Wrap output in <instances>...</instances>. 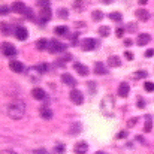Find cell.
Masks as SVG:
<instances>
[{"label":"cell","instance_id":"obj_48","mask_svg":"<svg viewBox=\"0 0 154 154\" xmlns=\"http://www.w3.org/2000/svg\"><path fill=\"white\" fill-rule=\"evenodd\" d=\"M138 106H139V108H144V100H142V99L138 100Z\"/></svg>","mask_w":154,"mask_h":154},{"label":"cell","instance_id":"obj_35","mask_svg":"<svg viewBox=\"0 0 154 154\" xmlns=\"http://www.w3.org/2000/svg\"><path fill=\"white\" fill-rule=\"evenodd\" d=\"M9 11H11V9H9L6 5H2V6H0V15H8Z\"/></svg>","mask_w":154,"mask_h":154},{"label":"cell","instance_id":"obj_33","mask_svg":"<svg viewBox=\"0 0 154 154\" xmlns=\"http://www.w3.org/2000/svg\"><path fill=\"white\" fill-rule=\"evenodd\" d=\"M151 127H153L151 117H148V118H147V123H145V126H144V130H145V132H151Z\"/></svg>","mask_w":154,"mask_h":154},{"label":"cell","instance_id":"obj_5","mask_svg":"<svg viewBox=\"0 0 154 154\" xmlns=\"http://www.w3.org/2000/svg\"><path fill=\"white\" fill-rule=\"evenodd\" d=\"M0 48H2V52H3L5 55H8V57H12V55L17 54V48H15L12 44H9V42H3Z\"/></svg>","mask_w":154,"mask_h":154},{"label":"cell","instance_id":"obj_24","mask_svg":"<svg viewBox=\"0 0 154 154\" xmlns=\"http://www.w3.org/2000/svg\"><path fill=\"white\" fill-rule=\"evenodd\" d=\"M81 129H82V126H81V123H72V126H70V133L72 135H76V133H79L81 132Z\"/></svg>","mask_w":154,"mask_h":154},{"label":"cell","instance_id":"obj_45","mask_svg":"<svg viewBox=\"0 0 154 154\" xmlns=\"http://www.w3.org/2000/svg\"><path fill=\"white\" fill-rule=\"evenodd\" d=\"M145 55H147V57H153V55H154V50H147Z\"/></svg>","mask_w":154,"mask_h":154},{"label":"cell","instance_id":"obj_18","mask_svg":"<svg viewBox=\"0 0 154 154\" xmlns=\"http://www.w3.org/2000/svg\"><path fill=\"white\" fill-rule=\"evenodd\" d=\"M129 91H130L129 84H127V82H121L120 87H118V94H120L121 97H126V96L129 94Z\"/></svg>","mask_w":154,"mask_h":154},{"label":"cell","instance_id":"obj_47","mask_svg":"<svg viewBox=\"0 0 154 154\" xmlns=\"http://www.w3.org/2000/svg\"><path fill=\"white\" fill-rule=\"evenodd\" d=\"M132 44H133V42H132L130 39H126V41H124V45H126V47H130Z\"/></svg>","mask_w":154,"mask_h":154},{"label":"cell","instance_id":"obj_6","mask_svg":"<svg viewBox=\"0 0 154 154\" xmlns=\"http://www.w3.org/2000/svg\"><path fill=\"white\" fill-rule=\"evenodd\" d=\"M70 100L75 103V105H81V103L84 102V96H82V93H81L79 90L73 88V90L70 91Z\"/></svg>","mask_w":154,"mask_h":154},{"label":"cell","instance_id":"obj_7","mask_svg":"<svg viewBox=\"0 0 154 154\" xmlns=\"http://www.w3.org/2000/svg\"><path fill=\"white\" fill-rule=\"evenodd\" d=\"M97 45H99V44H97V41H96V39H93V38L84 39V42H82V48H84V51H91V50H94Z\"/></svg>","mask_w":154,"mask_h":154},{"label":"cell","instance_id":"obj_12","mask_svg":"<svg viewBox=\"0 0 154 154\" xmlns=\"http://www.w3.org/2000/svg\"><path fill=\"white\" fill-rule=\"evenodd\" d=\"M9 67H11L12 72H17V73L24 72V66H23V63H21V61H17V60L11 61V63H9Z\"/></svg>","mask_w":154,"mask_h":154},{"label":"cell","instance_id":"obj_11","mask_svg":"<svg viewBox=\"0 0 154 154\" xmlns=\"http://www.w3.org/2000/svg\"><path fill=\"white\" fill-rule=\"evenodd\" d=\"M50 18H51V9L50 8L41 9V12H39V21L41 23H47Z\"/></svg>","mask_w":154,"mask_h":154},{"label":"cell","instance_id":"obj_29","mask_svg":"<svg viewBox=\"0 0 154 154\" xmlns=\"http://www.w3.org/2000/svg\"><path fill=\"white\" fill-rule=\"evenodd\" d=\"M57 14H58L60 18H67V17H69V11H67L66 8H60V9L57 11Z\"/></svg>","mask_w":154,"mask_h":154},{"label":"cell","instance_id":"obj_22","mask_svg":"<svg viewBox=\"0 0 154 154\" xmlns=\"http://www.w3.org/2000/svg\"><path fill=\"white\" fill-rule=\"evenodd\" d=\"M94 72L97 73V75H105L106 73V67H105V64L103 63H96V66H94Z\"/></svg>","mask_w":154,"mask_h":154},{"label":"cell","instance_id":"obj_14","mask_svg":"<svg viewBox=\"0 0 154 154\" xmlns=\"http://www.w3.org/2000/svg\"><path fill=\"white\" fill-rule=\"evenodd\" d=\"M73 69L79 73V75H82V76H85V75H88V67L87 66H84L82 63H73Z\"/></svg>","mask_w":154,"mask_h":154},{"label":"cell","instance_id":"obj_43","mask_svg":"<svg viewBox=\"0 0 154 154\" xmlns=\"http://www.w3.org/2000/svg\"><path fill=\"white\" fill-rule=\"evenodd\" d=\"M26 14H27V15H26V17H29V18H30V20H32V18H33V12H32V9H29V8H27V11H26Z\"/></svg>","mask_w":154,"mask_h":154},{"label":"cell","instance_id":"obj_20","mask_svg":"<svg viewBox=\"0 0 154 154\" xmlns=\"http://www.w3.org/2000/svg\"><path fill=\"white\" fill-rule=\"evenodd\" d=\"M61 81L64 82V84H67V85H75L76 82H75V78L72 76V75H69V73H63L61 75Z\"/></svg>","mask_w":154,"mask_h":154},{"label":"cell","instance_id":"obj_36","mask_svg":"<svg viewBox=\"0 0 154 154\" xmlns=\"http://www.w3.org/2000/svg\"><path fill=\"white\" fill-rule=\"evenodd\" d=\"M136 29H138V26H136L135 23H129V24H127V29H126V30H127V32H135Z\"/></svg>","mask_w":154,"mask_h":154},{"label":"cell","instance_id":"obj_42","mask_svg":"<svg viewBox=\"0 0 154 154\" xmlns=\"http://www.w3.org/2000/svg\"><path fill=\"white\" fill-rule=\"evenodd\" d=\"M0 154H17L14 150H9V148H6V150H2L0 151Z\"/></svg>","mask_w":154,"mask_h":154},{"label":"cell","instance_id":"obj_31","mask_svg":"<svg viewBox=\"0 0 154 154\" xmlns=\"http://www.w3.org/2000/svg\"><path fill=\"white\" fill-rule=\"evenodd\" d=\"M145 76H147V72H144V70H138V72L133 73V78H135V79H142V78H145Z\"/></svg>","mask_w":154,"mask_h":154},{"label":"cell","instance_id":"obj_21","mask_svg":"<svg viewBox=\"0 0 154 154\" xmlns=\"http://www.w3.org/2000/svg\"><path fill=\"white\" fill-rule=\"evenodd\" d=\"M41 117L45 118V120H51L52 118V111L50 108H42L41 109Z\"/></svg>","mask_w":154,"mask_h":154},{"label":"cell","instance_id":"obj_23","mask_svg":"<svg viewBox=\"0 0 154 154\" xmlns=\"http://www.w3.org/2000/svg\"><path fill=\"white\" fill-rule=\"evenodd\" d=\"M69 60H72V55H70L69 52H64V54H63V55H61V57L57 60V63H58L60 66H61V64L64 66V63H66V61H69Z\"/></svg>","mask_w":154,"mask_h":154},{"label":"cell","instance_id":"obj_46","mask_svg":"<svg viewBox=\"0 0 154 154\" xmlns=\"http://www.w3.org/2000/svg\"><path fill=\"white\" fill-rule=\"evenodd\" d=\"M126 135H127L126 132H120V133L117 135V138H118V139H121V138H126Z\"/></svg>","mask_w":154,"mask_h":154},{"label":"cell","instance_id":"obj_50","mask_svg":"<svg viewBox=\"0 0 154 154\" xmlns=\"http://www.w3.org/2000/svg\"><path fill=\"white\" fill-rule=\"evenodd\" d=\"M138 3H139V5H147L148 0H138Z\"/></svg>","mask_w":154,"mask_h":154},{"label":"cell","instance_id":"obj_9","mask_svg":"<svg viewBox=\"0 0 154 154\" xmlns=\"http://www.w3.org/2000/svg\"><path fill=\"white\" fill-rule=\"evenodd\" d=\"M11 9L14 12H17V14H26V11H27V8H26V5L23 2H14Z\"/></svg>","mask_w":154,"mask_h":154},{"label":"cell","instance_id":"obj_13","mask_svg":"<svg viewBox=\"0 0 154 154\" xmlns=\"http://www.w3.org/2000/svg\"><path fill=\"white\" fill-rule=\"evenodd\" d=\"M15 36H17V39H20V41H26L27 36H29V32H27L24 27H17V29H15Z\"/></svg>","mask_w":154,"mask_h":154},{"label":"cell","instance_id":"obj_32","mask_svg":"<svg viewBox=\"0 0 154 154\" xmlns=\"http://www.w3.org/2000/svg\"><path fill=\"white\" fill-rule=\"evenodd\" d=\"M41 9H45V8H50V0H38L36 3Z\"/></svg>","mask_w":154,"mask_h":154},{"label":"cell","instance_id":"obj_4","mask_svg":"<svg viewBox=\"0 0 154 154\" xmlns=\"http://www.w3.org/2000/svg\"><path fill=\"white\" fill-rule=\"evenodd\" d=\"M41 69H39V66H36V67H30L29 70H27V76H29V79L30 81H33V82H36V81H39L41 79Z\"/></svg>","mask_w":154,"mask_h":154},{"label":"cell","instance_id":"obj_28","mask_svg":"<svg viewBox=\"0 0 154 154\" xmlns=\"http://www.w3.org/2000/svg\"><path fill=\"white\" fill-rule=\"evenodd\" d=\"M109 18H111L112 21H115V23H118V21L123 20V17H121L120 12H112V14H109Z\"/></svg>","mask_w":154,"mask_h":154},{"label":"cell","instance_id":"obj_25","mask_svg":"<svg viewBox=\"0 0 154 154\" xmlns=\"http://www.w3.org/2000/svg\"><path fill=\"white\" fill-rule=\"evenodd\" d=\"M36 48H38L39 51H42V50L48 48V42H47V39H39V41L36 42Z\"/></svg>","mask_w":154,"mask_h":154},{"label":"cell","instance_id":"obj_44","mask_svg":"<svg viewBox=\"0 0 154 154\" xmlns=\"http://www.w3.org/2000/svg\"><path fill=\"white\" fill-rule=\"evenodd\" d=\"M124 57H126L127 60H132V58H133V55H132V52H129V51H126V52H124Z\"/></svg>","mask_w":154,"mask_h":154},{"label":"cell","instance_id":"obj_51","mask_svg":"<svg viewBox=\"0 0 154 154\" xmlns=\"http://www.w3.org/2000/svg\"><path fill=\"white\" fill-rule=\"evenodd\" d=\"M103 3H105V5H108V3H111V2H112V0H102Z\"/></svg>","mask_w":154,"mask_h":154},{"label":"cell","instance_id":"obj_1","mask_svg":"<svg viewBox=\"0 0 154 154\" xmlns=\"http://www.w3.org/2000/svg\"><path fill=\"white\" fill-rule=\"evenodd\" d=\"M24 114H26V105H24L23 100L15 99V100H12V102L9 103V106H8V115L12 120H20V118L24 117Z\"/></svg>","mask_w":154,"mask_h":154},{"label":"cell","instance_id":"obj_19","mask_svg":"<svg viewBox=\"0 0 154 154\" xmlns=\"http://www.w3.org/2000/svg\"><path fill=\"white\" fill-rule=\"evenodd\" d=\"M136 17H138V20H141V21H147V20L150 18V12H148L147 9H138V11H136Z\"/></svg>","mask_w":154,"mask_h":154},{"label":"cell","instance_id":"obj_16","mask_svg":"<svg viewBox=\"0 0 154 154\" xmlns=\"http://www.w3.org/2000/svg\"><path fill=\"white\" fill-rule=\"evenodd\" d=\"M151 41V36L148 35V33H141L139 36H138V45H141V47H144V45H147L148 42Z\"/></svg>","mask_w":154,"mask_h":154},{"label":"cell","instance_id":"obj_41","mask_svg":"<svg viewBox=\"0 0 154 154\" xmlns=\"http://www.w3.org/2000/svg\"><path fill=\"white\" fill-rule=\"evenodd\" d=\"M136 121H138V118H130L129 123H127V126H129V127H133V126L136 124Z\"/></svg>","mask_w":154,"mask_h":154},{"label":"cell","instance_id":"obj_39","mask_svg":"<svg viewBox=\"0 0 154 154\" xmlns=\"http://www.w3.org/2000/svg\"><path fill=\"white\" fill-rule=\"evenodd\" d=\"M124 32H126V29H123V27H120V29H117V32H115V35H117L118 38H121V36L124 35Z\"/></svg>","mask_w":154,"mask_h":154},{"label":"cell","instance_id":"obj_27","mask_svg":"<svg viewBox=\"0 0 154 154\" xmlns=\"http://www.w3.org/2000/svg\"><path fill=\"white\" fill-rule=\"evenodd\" d=\"M66 33H67V27H66V26H58V27H55V35L64 36Z\"/></svg>","mask_w":154,"mask_h":154},{"label":"cell","instance_id":"obj_40","mask_svg":"<svg viewBox=\"0 0 154 154\" xmlns=\"http://www.w3.org/2000/svg\"><path fill=\"white\" fill-rule=\"evenodd\" d=\"M33 154H48V151L45 148H38V150L33 151Z\"/></svg>","mask_w":154,"mask_h":154},{"label":"cell","instance_id":"obj_10","mask_svg":"<svg viewBox=\"0 0 154 154\" xmlns=\"http://www.w3.org/2000/svg\"><path fill=\"white\" fill-rule=\"evenodd\" d=\"M87 6H88V3L84 2V0H75L73 5H72V8H73L76 12H82V11H85Z\"/></svg>","mask_w":154,"mask_h":154},{"label":"cell","instance_id":"obj_34","mask_svg":"<svg viewBox=\"0 0 154 154\" xmlns=\"http://www.w3.org/2000/svg\"><path fill=\"white\" fill-rule=\"evenodd\" d=\"M102 18H103V14L100 11H94V12H93V20H94V21H100Z\"/></svg>","mask_w":154,"mask_h":154},{"label":"cell","instance_id":"obj_52","mask_svg":"<svg viewBox=\"0 0 154 154\" xmlns=\"http://www.w3.org/2000/svg\"><path fill=\"white\" fill-rule=\"evenodd\" d=\"M94 154H106V153H103V151H97V153H94Z\"/></svg>","mask_w":154,"mask_h":154},{"label":"cell","instance_id":"obj_38","mask_svg":"<svg viewBox=\"0 0 154 154\" xmlns=\"http://www.w3.org/2000/svg\"><path fill=\"white\" fill-rule=\"evenodd\" d=\"M54 151L57 154H61V153H64V145H57L55 148H54Z\"/></svg>","mask_w":154,"mask_h":154},{"label":"cell","instance_id":"obj_26","mask_svg":"<svg viewBox=\"0 0 154 154\" xmlns=\"http://www.w3.org/2000/svg\"><path fill=\"white\" fill-rule=\"evenodd\" d=\"M99 35H100V36H108V35H111V27H108V26L99 27Z\"/></svg>","mask_w":154,"mask_h":154},{"label":"cell","instance_id":"obj_17","mask_svg":"<svg viewBox=\"0 0 154 154\" xmlns=\"http://www.w3.org/2000/svg\"><path fill=\"white\" fill-rule=\"evenodd\" d=\"M108 64H109L111 67H118V66L121 64V58H120L118 55H109V57H108Z\"/></svg>","mask_w":154,"mask_h":154},{"label":"cell","instance_id":"obj_37","mask_svg":"<svg viewBox=\"0 0 154 154\" xmlns=\"http://www.w3.org/2000/svg\"><path fill=\"white\" fill-rule=\"evenodd\" d=\"M144 88H145L147 91H154V84H153V82H145Z\"/></svg>","mask_w":154,"mask_h":154},{"label":"cell","instance_id":"obj_30","mask_svg":"<svg viewBox=\"0 0 154 154\" xmlns=\"http://www.w3.org/2000/svg\"><path fill=\"white\" fill-rule=\"evenodd\" d=\"M0 30H2L3 35H9V33H11V27H9V24H6V23H2V24H0Z\"/></svg>","mask_w":154,"mask_h":154},{"label":"cell","instance_id":"obj_2","mask_svg":"<svg viewBox=\"0 0 154 154\" xmlns=\"http://www.w3.org/2000/svg\"><path fill=\"white\" fill-rule=\"evenodd\" d=\"M100 108H102L103 114L105 115H112L114 112V108H115V102H114V97L106 94L102 99V103H100Z\"/></svg>","mask_w":154,"mask_h":154},{"label":"cell","instance_id":"obj_49","mask_svg":"<svg viewBox=\"0 0 154 154\" xmlns=\"http://www.w3.org/2000/svg\"><path fill=\"white\" fill-rule=\"evenodd\" d=\"M90 91H91V93L94 91V82H90Z\"/></svg>","mask_w":154,"mask_h":154},{"label":"cell","instance_id":"obj_15","mask_svg":"<svg viewBox=\"0 0 154 154\" xmlns=\"http://www.w3.org/2000/svg\"><path fill=\"white\" fill-rule=\"evenodd\" d=\"M87 151H88V145H87V142L81 141V142H78V144L75 145V153L76 154H87Z\"/></svg>","mask_w":154,"mask_h":154},{"label":"cell","instance_id":"obj_8","mask_svg":"<svg viewBox=\"0 0 154 154\" xmlns=\"http://www.w3.org/2000/svg\"><path fill=\"white\" fill-rule=\"evenodd\" d=\"M32 96H33L36 100H45V99H47V93H45L42 88H39V87H36V88L32 90Z\"/></svg>","mask_w":154,"mask_h":154},{"label":"cell","instance_id":"obj_3","mask_svg":"<svg viewBox=\"0 0 154 154\" xmlns=\"http://www.w3.org/2000/svg\"><path fill=\"white\" fill-rule=\"evenodd\" d=\"M63 50H66V45H63L61 42H58V41H51V42H48V51L52 52V54L64 52Z\"/></svg>","mask_w":154,"mask_h":154}]
</instances>
